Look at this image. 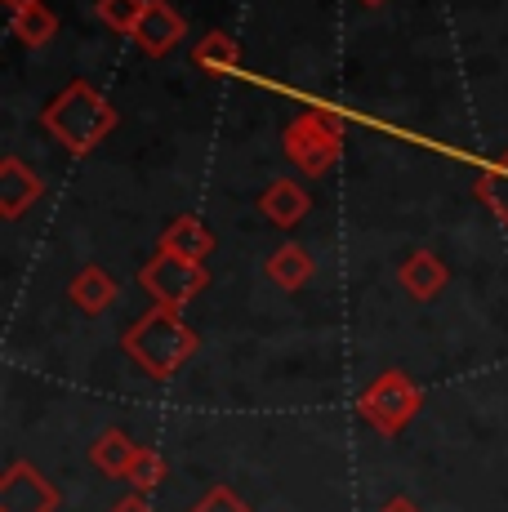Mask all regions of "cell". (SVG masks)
I'll use <instances>...</instances> for the list:
<instances>
[{
	"label": "cell",
	"mask_w": 508,
	"mask_h": 512,
	"mask_svg": "<svg viewBox=\"0 0 508 512\" xmlns=\"http://www.w3.org/2000/svg\"><path fill=\"white\" fill-rule=\"evenodd\" d=\"M125 481L134 486V495H152V490L165 481V459H161V450L139 446V455H134L130 477H125Z\"/></svg>",
	"instance_id": "cell-19"
},
{
	"label": "cell",
	"mask_w": 508,
	"mask_h": 512,
	"mask_svg": "<svg viewBox=\"0 0 508 512\" xmlns=\"http://www.w3.org/2000/svg\"><path fill=\"white\" fill-rule=\"evenodd\" d=\"M41 125L72 156H90L116 130V107L90 81H72L50 98V107L41 112Z\"/></svg>",
	"instance_id": "cell-2"
},
{
	"label": "cell",
	"mask_w": 508,
	"mask_h": 512,
	"mask_svg": "<svg viewBox=\"0 0 508 512\" xmlns=\"http://www.w3.org/2000/svg\"><path fill=\"white\" fill-rule=\"evenodd\" d=\"M9 27H14V36H18V41H23L27 49H41V45L54 41L58 18H54V9H45V5H27V9H18Z\"/></svg>",
	"instance_id": "cell-16"
},
{
	"label": "cell",
	"mask_w": 508,
	"mask_h": 512,
	"mask_svg": "<svg viewBox=\"0 0 508 512\" xmlns=\"http://www.w3.org/2000/svg\"><path fill=\"white\" fill-rule=\"evenodd\" d=\"M9 5V14H18V9H27V5H41V0H5Z\"/></svg>",
	"instance_id": "cell-23"
},
{
	"label": "cell",
	"mask_w": 508,
	"mask_h": 512,
	"mask_svg": "<svg viewBox=\"0 0 508 512\" xmlns=\"http://www.w3.org/2000/svg\"><path fill=\"white\" fill-rule=\"evenodd\" d=\"M308 192L299 187L295 179H277V183H268L263 187V196H259V210H263V219L268 223H277V228H295L299 219L308 214Z\"/></svg>",
	"instance_id": "cell-12"
},
{
	"label": "cell",
	"mask_w": 508,
	"mask_h": 512,
	"mask_svg": "<svg viewBox=\"0 0 508 512\" xmlns=\"http://www.w3.org/2000/svg\"><path fill=\"white\" fill-rule=\"evenodd\" d=\"M188 512H254V508H250L232 486H210Z\"/></svg>",
	"instance_id": "cell-20"
},
{
	"label": "cell",
	"mask_w": 508,
	"mask_h": 512,
	"mask_svg": "<svg viewBox=\"0 0 508 512\" xmlns=\"http://www.w3.org/2000/svg\"><path fill=\"white\" fill-rule=\"evenodd\" d=\"M192 58H197V67L201 72H214V76H228V72H237V58H241V49L237 41H232L228 32H205L197 49H192Z\"/></svg>",
	"instance_id": "cell-15"
},
{
	"label": "cell",
	"mask_w": 508,
	"mask_h": 512,
	"mask_svg": "<svg viewBox=\"0 0 508 512\" xmlns=\"http://www.w3.org/2000/svg\"><path fill=\"white\" fill-rule=\"evenodd\" d=\"M286 156L299 165V174L321 179L330 165L344 156V116L330 112V107H304L295 121L281 134Z\"/></svg>",
	"instance_id": "cell-3"
},
{
	"label": "cell",
	"mask_w": 508,
	"mask_h": 512,
	"mask_svg": "<svg viewBox=\"0 0 508 512\" xmlns=\"http://www.w3.org/2000/svg\"><path fill=\"white\" fill-rule=\"evenodd\" d=\"M361 5H366V9H379V5H388V0H361Z\"/></svg>",
	"instance_id": "cell-24"
},
{
	"label": "cell",
	"mask_w": 508,
	"mask_h": 512,
	"mask_svg": "<svg viewBox=\"0 0 508 512\" xmlns=\"http://www.w3.org/2000/svg\"><path fill=\"white\" fill-rule=\"evenodd\" d=\"M41 196H45V183L32 165H23L18 156H5V161H0V219L27 214Z\"/></svg>",
	"instance_id": "cell-7"
},
{
	"label": "cell",
	"mask_w": 508,
	"mask_h": 512,
	"mask_svg": "<svg viewBox=\"0 0 508 512\" xmlns=\"http://www.w3.org/2000/svg\"><path fill=\"white\" fill-rule=\"evenodd\" d=\"M397 281H402L406 294H415V299H437V294L446 290V281H451V272H446V263L437 259L433 250H415V254H406V263L397 268Z\"/></svg>",
	"instance_id": "cell-9"
},
{
	"label": "cell",
	"mask_w": 508,
	"mask_h": 512,
	"mask_svg": "<svg viewBox=\"0 0 508 512\" xmlns=\"http://www.w3.org/2000/svg\"><path fill=\"white\" fill-rule=\"evenodd\" d=\"M112 512H156L152 504H148V495H125L121 504H116Z\"/></svg>",
	"instance_id": "cell-21"
},
{
	"label": "cell",
	"mask_w": 508,
	"mask_h": 512,
	"mask_svg": "<svg viewBox=\"0 0 508 512\" xmlns=\"http://www.w3.org/2000/svg\"><path fill=\"white\" fill-rule=\"evenodd\" d=\"M156 250L179 254V259H192V263H205V254L214 250V232L205 228L197 214H179V219L161 232V245H156Z\"/></svg>",
	"instance_id": "cell-10"
},
{
	"label": "cell",
	"mask_w": 508,
	"mask_h": 512,
	"mask_svg": "<svg viewBox=\"0 0 508 512\" xmlns=\"http://www.w3.org/2000/svg\"><path fill=\"white\" fill-rule=\"evenodd\" d=\"M116 294H121V285L112 281V272H103V268H81L72 277V285H67V299L76 303V308L85 312V317H99V312H107L116 303Z\"/></svg>",
	"instance_id": "cell-11"
},
{
	"label": "cell",
	"mask_w": 508,
	"mask_h": 512,
	"mask_svg": "<svg viewBox=\"0 0 508 512\" xmlns=\"http://www.w3.org/2000/svg\"><path fill=\"white\" fill-rule=\"evenodd\" d=\"M312 277V254L304 250V245H295V241H286L277 254L268 259V281L277 285V290H286V294H295V290H304Z\"/></svg>",
	"instance_id": "cell-13"
},
{
	"label": "cell",
	"mask_w": 508,
	"mask_h": 512,
	"mask_svg": "<svg viewBox=\"0 0 508 512\" xmlns=\"http://www.w3.org/2000/svg\"><path fill=\"white\" fill-rule=\"evenodd\" d=\"M94 14H99V23H107L112 32L134 36L139 23H143V14H148V0H99Z\"/></svg>",
	"instance_id": "cell-18"
},
{
	"label": "cell",
	"mask_w": 508,
	"mask_h": 512,
	"mask_svg": "<svg viewBox=\"0 0 508 512\" xmlns=\"http://www.w3.org/2000/svg\"><path fill=\"white\" fill-rule=\"evenodd\" d=\"M477 196H482L486 210H491L495 219L508 228V152L495 165H486V170L477 174Z\"/></svg>",
	"instance_id": "cell-17"
},
{
	"label": "cell",
	"mask_w": 508,
	"mask_h": 512,
	"mask_svg": "<svg viewBox=\"0 0 508 512\" xmlns=\"http://www.w3.org/2000/svg\"><path fill=\"white\" fill-rule=\"evenodd\" d=\"M121 348H125V357H130L134 366L148 374V379H174V374L197 357L201 339H197V330L179 317V312L152 308L121 334Z\"/></svg>",
	"instance_id": "cell-1"
},
{
	"label": "cell",
	"mask_w": 508,
	"mask_h": 512,
	"mask_svg": "<svg viewBox=\"0 0 508 512\" xmlns=\"http://www.w3.org/2000/svg\"><path fill=\"white\" fill-rule=\"evenodd\" d=\"M0 512H58V486L27 459H14L0 477Z\"/></svg>",
	"instance_id": "cell-6"
},
{
	"label": "cell",
	"mask_w": 508,
	"mask_h": 512,
	"mask_svg": "<svg viewBox=\"0 0 508 512\" xmlns=\"http://www.w3.org/2000/svg\"><path fill=\"white\" fill-rule=\"evenodd\" d=\"M205 281H210L205 263L179 259V254H165V250H156L139 272V285L152 294V303L156 308H170V312L188 308V303L205 290Z\"/></svg>",
	"instance_id": "cell-5"
},
{
	"label": "cell",
	"mask_w": 508,
	"mask_h": 512,
	"mask_svg": "<svg viewBox=\"0 0 508 512\" xmlns=\"http://www.w3.org/2000/svg\"><path fill=\"white\" fill-rule=\"evenodd\" d=\"M183 32H188V23H183V14L170 5V0H148V14H143L139 32H134V45H139L148 58H161L183 41Z\"/></svg>",
	"instance_id": "cell-8"
},
{
	"label": "cell",
	"mask_w": 508,
	"mask_h": 512,
	"mask_svg": "<svg viewBox=\"0 0 508 512\" xmlns=\"http://www.w3.org/2000/svg\"><path fill=\"white\" fill-rule=\"evenodd\" d=\"M424 406V392L415 388L406 370H384L379 379H370L357 392V415L379 432V437H402L410 428V419Z\"/></svg>",
	"instance_id": "cell-4"
},
{
	"label": "cell",
	"mask_w": 508,
	"mask_h": 512,
	"mask_svg": "<svg viewBox=\"0 0 508 512\" xmlns=\"http://www.w3.org/2000/svg\"><path fill=\"white\" fill-rule=\"evenodd\" d=\"M134 455H139V446H134L130 437H125L121 428H107L99 441L90 446V459H94V468L107 472V477H130V464H134Z\"/></svg>",
	"instance_id": "cell-14"
},
{
	"label": "cell",
	"mask_w": 508,
	"mask_h": 512,
	"mask_svg": "<svg viewBox=\"0 0 508 512\" xmlns=\"http://www.w3.org/2000/svg\"><path fill=\"white\" fill-rule=\"evenodd\" d=\"M379 512H419V504H415V499H406V495H397V499H388Z\"/></svg>",
	"instance_id": "cell-22"
}]
</instances>
